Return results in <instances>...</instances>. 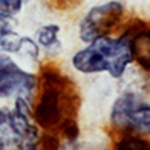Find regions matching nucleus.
I'll use <instances>...</instances> for the list:
<instances>
[{"label":"nucleus","instance_id":"obj_1","mask_svg":"<svg viewBox=\"0 0 150 150\" xmlns=\"http://www.w3.org/2000/svg\"><path fill=\"white\" fill-rule=\"evenodd\" d=\"M134 53L131 38L99 36L84 50H80L72 57V65L78 72L98 74L107 71L111 77L119 78L132 63Z\"/></svg>","mask_w":150,"mask_h":150},{"label":"nucleus","instance_id":"obj_2","mask_svg":"<svg viewBox=\"0 0 150 150\" xmlns=\"http://www.w3.org/2000/svg\"><path fill=\"white\" fill-rule=\"evenodd\" d=\"M39 143V132L30 119L26 98L17 96L12 111L0 110V149L33 150Z\"/></svg>","mask_w":150,"mask_h":150},{"label":"nucleus","instance_id":"obj_3","mask_svg":"<svg viewBox=\"0 0 150 150\" xmlns=\"http://www.w3.org/2000/svg\"><path fill=\"white\" fill-rule=\"evenodd\" d=\"M111 122L132 134L150 135V104L134 93H125L112 104Z\"/></svg>","mask_w":150,"mask_h":150},{"label":"nucleus","instance_id":"obj_4","mask_svg":"<svg viewBox=\"0 0 150 150\" xmlns=\"http://www.w3.org/2000/svg\"><path fill=\"white\" fill-rule=\"evenodd\" d=\"M123 5L119 2H108L92 8L80 23V36L84 42H92L104 36L120 21L123 15Z\"/></svg>","mask_w":150,"mask_h":150},{"label":"nucleus","instance_id":"obj_5","mask_svg":"<svg viewBox=\"0 0 150 150\" xmlns=\"http://www.w3.org/2000/svg\"><path fill=\"white\" fill-rule=\"evenodd\" d=\"M36 86L35 75L21 69L11 57L0 56V98L12 95L27 98Z\"/></svg>","mask_w":150,"mask_h":150},{"label":"nucleus","instance_id":"obj_6","mask_svg":"<svg viewBox=\"0 0 150 150\" xmlns=\"http://www.w3.org/2000/svg\"><path fill=\"white\" fill-rule=\"evenodd\" d=\"M63 101L60 96V89L57 87V81H48L44 86L41 93L39 107L36 110V119L45 128H54L62 120V114H65L66 110L63 108Z\"/></svg>","mask_w":150,"mask_h":150},{"label":"nucleus","instance_id":"obj_7","mask_svg":"<svg viewBox=\"0 0 150 150\" xmlns=\"http://www.w3.org/2000/svg\"><path fill=\"white\" fill-rule=\"evenodd\" d=\"M131 44L134 60L138 62L143 68L150 69V29L143 30L131 38Z\"/></svg>","mask_w":150,"mask_h":150},{"label":"nucleus","instance_id":"obj_8","mask_svg":"<svg viewBox=\"0 0 150 150\" xmlns=\"http://www.w3.org/2000/svg\"><path fill=\"white\" fill-rule=\"evenodd\" d=\"M59 26L57 24H47L42 26L41 29H38L36 32V41L41 47H44L45 50H60L62 44L59 41Z\"/></svg>","mask_w":150,"mask_h":150},{"label":"nucleus","instance_id":"obj_9","mask_svg":"<svg viewBox=\"0 0 150 150\" xmlns=\"http://www.w3.org/2000/svg\"><path fill=\"white\" fill-rule=\"evenodd\" d=\"M14 24L15 21L12 20V17L0 12V51H8L11 41L17 35L14 32Z\"/></svg>","mask_w":150,"mask_h":150},{"label":"nucleus","instance_id":"obj_10","mask_svg":"<svg viewBox=\"0 0 150 150\" xmlns=\"http://www.w3.org/2000/svg\"><path fill=\"white\" fill-rule=\"evenodd\" d=\"M26 2L27 0H0V12L12 17V15L18 14Z\"/></svg>","mask_w":150,"mask_h":150},{"label":"nucleus","instance_id":"obj_11","mask_svg":"<svg viewBox=\"0 0 150 150\" xmlns=\"http://www.w3.org/2000/svg\"><path fill=\"white\" fill-rule=\"evenodd\" d=\"M120 147H132V149H149L150 146H149V143L147 141H143V140H140V138H137V137H131V138H128V140H125L122 144H120Z\"/></svg>","mask_w":150,"mask_h":150}]
</instances>
